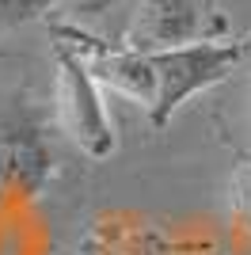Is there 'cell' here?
Returning a JSON list of instances; mask_svg holds the SVG:
<instances>
[{"label": "cell", "instance_id": "6da1fadb", "mask_svg": "<svg viewBox=\"0 0 251 255\" xmlns=\"http://www.w3.org/2000/svg\"><path fill=\"white\" fill-rule=\"evenodd\" d=\"M53 107L57 126L88 160H107L115 152V122L99 96V80L80 61V53L57 50V76H53Z\"/></svg>", "mask_w": 251, "mask_h": 255}, {"label": "cell", "instance_id": "7a4b0ae2", "mask_svg": "<svg viewBox=\"0 0 251 255\" xmlns=\"http://www.w3.org/2000/svg\"><path fill=\"white\" fill-rule=\"evenodd\" d=\"M244 53H248V42H187V46H171V50H156L152 53L156 103L148 111L152 122L164 126L190 96L221 84L244 61Z\"/></svg>", "mask_w": 251, "mask_h": 255}, {"label": "cell", "instance_id": "3957f363", "mask_svg": "<svg viewBox=\"0 0 251 255\" xmlns=\"http://www.w3.org/2000/svg\"><path fill=\"white\" fill-rule=\"evenodd\" d=\"M53 171V152L38 129L11 126L0 133V194L34 198Z\"/></svg>", "mask_w": 251, "mask_h": 255}, {"label": "cell", "instance_id": "277c9868", "mask_svg": "<svg viewBox=\"0 0 251 255\" xmlns=\"http://www.w3.org/2000/svg\"><path fill=\"white\" fill-rule=\"evenodd\" d=\"M198 27H202L198 0H137L129 42H133V50L156 53L171 50V46L198 42Z\"/></svg>", "mask_w": 251, "mask_h": 255}, {"label": "cell", "instance_id": "5b68a950", "mask_svg": "<svg viewBox=\"0 0 251 255\" xmlns=\"http://www.w3.org/2000/svg\"><path fill=\"white\" fill-rule=\"evenodd\" d=\"M80 61L92 69V76L99 84L115 88L122 96H129L133 103H141L145 111H152L156 103V65H152V53L145 50H99L95 57H84Z\"/></svg>", "mask_w": 251, "mask_h": 255}, {"label": "cell", "instance_id": "8992f818", "mask_svg": "<svg viewBox=\"0 0 251 255\" xmlns=\"http://www.w3.org/2000/svg\"><path fill=\"white\" fill-rule=\"evenodd\" d=\"M53 0H0V31H15L42 19Z\"/></svg>", "mask_w": 251, "mask_h": 255}, {"label": "cell", "instance_id": "52a82bcc", "mask_svg": "<svg viewBox=\"0 0 251 255\" xmlns=\"http://www.w3.org/2000/svg\"><path fill=\"white\" fill-rule=\"evenodd\" d=\"M229 206H232V217L251 233V164L232 175V183H229Z\"/></svg>", "mask_w": 251, "mask_h": 255}, {"label": "cell", "instance_id": "ba28073f", "mask_svg": "<svg viewBox=\"0 0 251 255\" xmlns=\"http://www.w3.org/2000/svg\"><path fill=\"white\" fill-rule=\"evenodd\" d=\"M65 8L73 11V15H80V19H88V15H103L115 0H61Z\"/></svg>", "mask_w": 251, "mask_h": 255}]
</instances>
